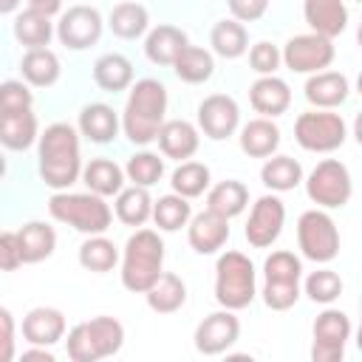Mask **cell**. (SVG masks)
<instances>
[{"mask_svg": "<svg viewBox=\"0 0 362 362\" xmlns=\"http://www.w3.org/2000/svg\"><path fill=\"white\" fill-rule=\"evenodd\" d=\"M40 175L54 189H65L76 181L79 139L71 124H51L40 136Z\"/></svg>", "mask_w": 362, "mask_h": 362, "instance_id": "cell-1", "label": "cell"}, {"mask_svg": "<svg viewBox=\"0 0 362 362\" xmlns=\"http://www.w3.org/2000/svg\"><path fill=\"white\" fill-rule=\"evenodd\" d=\"M167 110V90L158 79H141L133 85L130 99L124 105V133L136 144H147L156 139L158 127L164 124Z\"/></svg>", "mask_w": 362, "mask_h": 362, "instance_id": "cell-2", "label": "cell"}, {"mask_svg": "<svg viewBox=\"0 0 362 362\" xmlns=\"http://www.w3.org/2000/svg\"><path fill=\"white\" fill-rule=\"evenodd\" d=\"M161 260H164L161 238L153 229H139L124 246V263H122L124 288L144 294L161 274Z\"/></svg>", "mask_w": 362, "mask_h": 362, "instance_id": "cell-3", "label": "cell"}, {"mask_svg": "<svg viewBox=\"0 0 362 362\" xmlns=\"http://www.w3.org/2000/svg\"><path fill=\"white\" fill-rule=\"evenodd\" d=\"M124 328L113 317H93L88 322H79L68 334V356L74 362H96L102 356H110L122 348Z\"/></svg>", "mask_w": 362, "mask_h": 362, "instance_id": "cell-4", "label": "cell"}, {"mask_svg": "<svg viewBox=\"0 0 362 362\" xmlns=\"http://www.w3.org/2000/svg\"><path fill=\"white\" fill-rule=\"evenodd\" d=\"M215 297L223 308L238 311L255 300V266L240 252H226L215 266Z\"/></svg>", "mask_w": 362, "mask_h": 362, "instance_id": "cell-5", "label": "cell"}, {"mask_svg": "<svg viewBox=\"0 0 362 362\" xmlns=\"http://www.w3.org/2000/svg\"><path fill=\"white\" fill-rule=\"evenodd\" d=\"M48 212L62 221L71 223L79 232L88 235H99L110 226V206L102 201V195H82V192H59L48 201Z\"/></svg>", "mask_w": 362, "mask_h": 362, "instance_id": "cell-6", "label": "cell"}, {"mask_svg": "<svg viewBox=\"0 0 362 362\" xmlns=\"http://www.w3.org/2000/svg\"><path fill=\"white\" fill-rule=\"evenodd\" d=\"M300 260L291 252H274L266 257V286H263V300L274 311H286L297 303L300 297Z\"/></svg>", "mask_w": 362, "mask_h": 362, "instance_id": "cell-7", "label": "cell"}, {"mask_svg": "<svg viewBox=\"0 0 362 362\" xmlns=\"http://www.w3.org/2000/svg\"><path fill=\"white\" fill-rule=\"evenodd\" d=\"M297 240H300L303 255L308 260H317V263H325V260L337 257V252H339V232H337L334 221L317 209H308L300 215Z\"/></svg>", "mask_w": 362, "mask_h": 362, "instance_id": "cell-8", "label": "cell"}, {"mask_svg": "<svg viewBox=\"0 0 362 362\" xmlns=\"http://www.w3.org/2000/svg\"><path fill=\"white\" fill-rule=\"evenodd\" d=\"M294 136L311 153H331L345 141V122L337 113H300Z\"/></svg>", "mask_w": 362, "mask_h": 362, "instance_id": "cell-9", "label": "cell"}, {"mask_svg": "<svg viewBox=\"0 0 362 362\" xmlns=\"http://www.w3.org/2000/svg\"><path fill=\"white\" fill-rule=\"evenodd\" d=\"M308 198L320 206H342L351 198V175L345 164L325 158L308 175Z\"/></svg>", "mask_w": 362, "mask_h": 362, "instance_id": "cell-10", "label": "cell"}, {"mask_svg": "<svg viewBox=\"0 0 362 362\" xmlns=\"http://www.w3.org/2000/svg\"><path fill=\"white\" fill-rule=\"evenodd\" d=\"M351 337V320L342 311H322L314 322V345H311V359L314 362H334L342 359L345 342Z\"/></svg>", "mask_w": 362, "mask_h": 362, "instance_id": "cell-11", "label": "cell"}, {"mask_svg": "<svg viewBox=\"0 0 362 362\" xmlns=\"http://www.w3.org/2000/svg\"><path fill=\"white\" fill-rule=\"evenodd\" d=\"M283 59H286V65L291 71L311 74V71H320V68H328L331 65L334 45L322 34H300V37H294V40L286 42Z\"/></svg>", "mask_w": 362, "mask_h": 362, "instance_id": "cell-12", "label": "cell"}, {"mask_svg": "<svg viewBox=\"0 0 362 362\" xmlns=\"http://www.w3.org/2000/svg\"><path fill=\"white\" fill-rule=\"evenodd\" d=\"M57 34L62 40V45L74 48V51H82L88 45H93L102 34V17L96 8L90 6H74L62 14L59 25H57Z\"/></svg>", "mask_w": 362, "mask_h": 362, "instance_id": "cell-13", "label": "cell"}, {"mask_svg": "<svg viewBox=\"0 0 362 362\" xmlns=\"http://www.w3.org/2000/svg\"><path fill=\"white\" fill-rule=\"evenodd\" d=\"M283 221H286V206H283V201L274 198V195H263V198L255 204L252 215H249L246 240H249L252 246H257V249L274 243L277 235H280V229H283Z\"/></svg>", "mask_w": 362, "mask_h": 362, "instance_id": "cell-14", "label": "cell"}, {"mask_svg": "<svg viewBox=\"0 0 362 362\" xmlns=\"http://www.w3.org/2000/svg\"><path fill=\"white\" fill-rule=\"evenodd\" d=\"M240 334V322L235 314L226 311H215L209 314L198 328H195V348L206 356H215V354H223Z\"/></svg>", "mask_w": 362, "mask_h": 362, "instance_id": "cell-15", "label": "cell"}, {"mask_svg": "<svg viewBox=\"0 0 362 362\" xmlns=\"http://www.w3.org/2000/svg\"><path fill=\"white\" fill-rule=\"evenodd\" d=\"M240 110L235 105V99L223 96V93H212L201 102L198 107V124L209 139H226L232 136V130L238 127Z\"/></svg>", "mask_w": 362, "mask_h": 362, "instance_id": "cell-16", "label": "cell"}, {"mask_svg": "<svg viewBox=\"0 0 362 362\" xmlns=\"http://www.w3.org/2000/svg\"><path fill=\"white\" fill-rule=\"evenodd\" d=\"M226 238H229V223H226L223 215H218L212 209L195 215L192 223H189V246L201 255L218 252L226 243Z\"/></svg>", "mask_w": 362, "mask_h": 362, "instance_id": "cell-17", "label": "cell"}, {"mask_svg": "<svg viewBox=\"0 0 362 362\" xmlns=\"http://www.w3.org/2000/svg\"><path fill=\"white\" fill-rule=\"evenodd\" d=\"M303 14L314 34H322L328 40L342 34L348 25V8L342 6V0H305Z\"/></svg>", "mask_w": 362, "mask_h": 362, "instance_id": "cell-18", "label": "cell"}, {"mask_svg": "<svg viewBox=\"0 0 362 362\" xmlns=\"http://www.w3.org/2000/svg\"><path fill=\"white\" fill-rule=\"evenodd\" d=\"M23 334L31 345H42V348L54 345L65 334V317L57 308H45V305L31 308L28 317L23 320Z\"/></svg>", "mask_w": 362, "mask_h": 362, "instance_id": "cell-19", "label": "cell"}, {"mask_svg": "<svg viewBox=\"0 0 362 362\" xmlns=\"http://www.w3.org/2000/svg\"><path fill=\"white\" fill-rule=\"evenodd\" d=\"M249 99H252V107L257 113H263V116H280L288 107V102H291V90H288V85L283 79H277V76L269 74V76H260L252 85Z\"/></svg>", "mask_w": 362, "mask_h": 362, "instance_id": "cell-20", "label": "cell"}, {"mask_svg": "<svg viewBox=\"0 0 362 362\" xmlns=\"http://www.w3.org/2000/svg\"><path fill=\"white\" fill-rule=\"evenodd\" d=\"M305 99L317 107H334L348 99V79L334 71H317L305 82Z\"/></svg>", "mask_w": 362, "mask_h": 362, "instance_id": "cell-21", "label": "cell"}, {"mask_svg": "<svg viewBox=\"0 0 362 362\" xmlns=\"http://www.w3.org/2000/svg\"><path fill=\"white\" fill-rule=\"evenodd\" d=\"M161 150L170 156V158H189L195 150H198V133L189 122L184 119H173V122H164L156 133Z\"/></svg>", "mask_w": 362, "mask_h": 362, "instance_id": "cell-22", "label": "cell"}, {"mask_svg": "<svg viewBox=\"0 0 362 362\" xmlns=\"http://www.w3.org/2000/svg\"><path fill=\"white\" fill-rule=\"evenodd\" d=\"M144 294H147V305H150L153 311H158V314H173V311H178V308L184 305V300H187V286H184V280H181L178 274L164 272V274L156 277V283H153Z\"/></svg>", "mask_w": 362, "mask_h": 362, "instance_id": "cell-23", "label": "cell"}, {"mask_svg": "<svg viewBox=\"0 0 362 362\" xmlns=\"http://www.w3.org/2000/svg\"><path fill=\"white\" fill-rule=\"evenodd\" d=\"M37 139V116L28 110L0 113V144L8 150H25Z\"/></svg>", "mask_w": 362, "mask_h": 362, "instance_id": "cell-24", "label": "cell"}, {"mask_svg": "<svg viewBox=\"0 0 362 362\" xmlns=\"http://www.w3.org/2000/svg\"><path fill=\"white\" fill-rule=\"evenodd\" d=\"M187 45V34L175 25H158L150 31L144 51L150 57V62L156 65H173V59L181 54V48Z\"/></svg>", "mask_w": 362, "mask_h": 362, "instance_id": "cell-25", "label": "cell"}, {"mask_svg": "<svg viewBox=\"0 0 362 362\" xmlns=\"http://www.w3.org/2000/svg\"><path fill=\"white\" fill-rule=\"evenodd\" d=\"M93 79H96V85L102 90H110V93L124 90L130 85V79H133V65L122 54H105L93 65Z\"/></svg>", "mask_w": 362, "mask_h": 362, "instance_id": "cell-26", "label": "cell"}, {"mask_svg": "<svg viewBox=\"0 0 362 362\" xmlns=\"http://www.w3.org/2000/svg\"><path fill=\"white\" fill-rule=\"evenodd\" d=\"M79 130H82L90 141L105 144V141H110V139L116 136V130H119V119H116L113 107L96 102V105L82 107V113H79Z\"/></svg>", "mask_w": 362, "mask_h": 362, "instance_id": "cell-27", "label": "cell"}, {"mask_svg": "<svg viewBox=\"0 0 362 362\" xmlns=\"http://www.w3.org/2000/svg\"><path fill=\"white\" fill-rule=\"evenodd\" d=\"M277 144H280V130H277V124H272L269 119H255V122H249V124L243 127V133H240V147H243V153H249V156H255V158L272 156V153L277 150Z\"/></svg>", "mask_w": 362, "mask_h": 362, "instance_id": "cell-28", "label": "cell"}, {"mask_svg": "<svg viewBox=\"0 0 362 362\" xmlns=\"http://www.w3.org/2000/svg\"><path fill=\"white\" fill-rule=\"evenodd\" d=\"M17 238H20V249H23V263L45 260V257L54 252V246H57L54 229L45 226V223H40V221L25 223V226L17 232Z\"/></svg>", "mask_w": 362, "mask_h": 362, "instance_id": "cell-29", "label": "cell"}, {"mask_svg": "<svg viewBox=\"0 0 362 362\" xmlns=\"http://www.w3.org/2000/svg\"><path fill=\"white\" fill-rule=\"evenodd\" d=\"M20 71H23V76L31 82V85H54L57 79H59V59H57V54L54 51H48V48H31L25 57H23V62H20Z\"/></svg>", "mask_w": 362, "mask_h": 362, "instance_id": "cell-30", "label": "cell"}, {"mask_svg": "<svg viewBox=\"0 0 362 362\" xmlns=\"http://www.w3.org/2000/svg\"><path fill=\"white\" fill-rule=\"evenodd\" d=\"M173 68H175L178 79L198 85V82H204V79H209V76H212L215 62H212L209 51L195 48V45H184V48H181V54L173 59Z\"/></svg>", "mask_w": 362, "mask_h": 362, "instance_id": "cell-31", "label": "cell"}, {"mask_svg": "<svg viewBox=\"0 0 362 362\" xmlns=\"http://www.w3.org/2000/svg\"><path fill=\"white\" fill-rule=\"evenodd\" d=\"M246 201H249V192L240 181H221L218 187H212V192L206 198V209H212L229 221L243 212Z\"/></svg>", "mask_w": 362, "mask_h": 362, "instance_id": "cell-32", "label": "cell"}, {"mask_svg": "<svg viewBox=\"0 0 362 362\" xmlns=\"http://www.w3.org/2000/svg\"><path fill=\"white\" fill-rule=\"evenodd\" d=\"M14 37L23 45H28V48H45L48 40H51L48 14L34 11V8H25L23 14H17V20H14Z\"/></svg>", "mask_w": 362, "mask_h": 362, "instance_id": "cell-33", "label": "cell"}, {"mask_svg": "<svg viewBox=\"0 0 362 362\" xmlns=\"http://www.w3.org/2000/svg\"><path fill=\"white\" fill-rule=\"evenodd\" d=\"M260 178L266 187L277 189V192H286V189H294L303 178V167L288 158V156H277V158H269L260 170Z\"/></svg>", "mask_w": 362, "mask_h": 362, "instance_id": "cell-34", "label": "cell"}, {"mask_svg": "<svg viewBox=\"0 0 362 362\" xmlns=\"http://www.w3.org/2000/svg\"><path fill=\"white\" fill-rule=\"evenodd\" d=\"M110 28L122 40H136L147 28V8L139 3H119L110 11Z\"/></svg>", "mask_w": 362, "mask_h": 362, "instance_id": "cell-35", "label": "cell"}, {"mask_svg": "<svg viewBox=\"0 0 362 362\" xmlns=\"http://www.w3.org/2000/svg\"><path fill=\"white\" fill-rule=\"evenodd\" d=\"M153 206H150V195L144 187H130V189H119V201H116V215L119 221L130 223V226H141L150 218Z\"/></svg>", "mask_w": 362, "mask_h": 362, "instance_id": "cell-36", "label": "cell"}, {"mask_svg": "<svg viewBox=\"0 0 362 362\" xmlns=\"http://www.w3.org/2000/svg\"><path fill=\"white\" fill-rule=\"evenodd\" d=\"M209 40H212V48L226 59H235V57H240L246 51V28L240 23H235V20L215 23Z\"/></svg>", "mask_w": 362, "mask_h": 362, "instance_id": "cell-37", "label": "cell"}, {"mask_svg": "<svg viewBox=\"0 0 362 362\" xmlns=\"http://www.w3.org/2000/svg\"><path fill=\"white\" fill-rule=\"evenodd\" d=\"M85 184L96 195H113L122 189V170L107 158H96L85 167Z\"/></svg>", "mask_w": 362, "mask_h": 362, "instance_id": "cell-38", "label": "cell"}, {"mask_svg": "<svg viewBox=\"0 0 362 362\" xmlns=\"http://www.w3.org/2000/svg\"><path fill=\"white\" fill-rule=\"evenodd\" d=\"M209 187V170L198 161H187L173 173V189L181 198H195Z\"/></svg>", "mask_w": 362, "mask_h": 362, "instance_id": "cell-39", "label": "cell"}, {"mask_svg": "<svg viewBox=\"0 0 362 362\" xmlns=\"http://www.w3.org/2000/svg\"><path fill=\"white\" fill-rule=\"evenodd\" d=\"M116 246L107 238H90L79 246V263L90 272H107L116 266Z\"/></svg>", "mask_w": 362, "mask_h": 362, "instance_id": "cell-40", "label": "cell"}, {"mask_svg": "<svg viewBox=\"0 0 362 362\" xmlns=\"http://www.w3.org/2000/svg\"><path fill=\"white\" fill-rule=\"evenodd\" d=\"M153 218H156V223H158L161 229L175 232V229H181V226L187 223V218H189V204H187V198H181V195H164V198H158V204L153 206Z\"/></svg>", "mask_w": 362, "mask_h": 362, "instance_id": "cell-41", "label": "cell"}, {"mask_svg": "<svg viewBox=\"0 0 362 362\" xmlns=\"http://www.w3.org/2000/svg\"><path fill=\"white\" fill-rule=\"evenodd\" d=\"M305 294L314 300V303H331L342 294V280L337 272L331 269H320L314 272L308 280H305Z\"/></svg>", "mask_w": 362, "mask_h": 362, "instance_id": "cell-42", "label": "cell"}, {"mask_svg": "<svg viewBox=\"0 0 362 362\" xmlns=\"http://www.w3.org/2000/svg\"><path fill=\"white\" fill-rule=\"evenodd\" d=\"M161 173H164V164H161V158L153 156V153H136V156L127 161V175H130V181H133L136 187H150V184H156V181L161 178Z\"/></svg>", "mask_w": 362, "mask_h": 362, "instance_id": "cell-43", "label": "cell"}, {"mask_svg": "<svg viewBox=\"0 0 362 362\" xmlns=\"http://www.w3.org/2000/svg\"><path fill=\"white\" fill-rule=\"evenodd\" d=\"M31 107V90L23 82H3L0 85V113H17Z\"/></svg>", "mask_w": 362, "mask_h": 362, "instance_id": "cell-44", "label": "cell"}, {"mask_svg": "<svg viewBox=\"0 0 362 362\" xmlns=\"http://www.w3.org/2000/svg\"><path fill=\"white\" fill-rule=\"evenodd\" d=\"M249 62H252V68L257 74H266L269 76V74H274V68L280 62V54H277V48L272 42H257L252 48V54H249Z\"/></svg>", "mask_w": 362, "mask_h": 362, "instance_id": "cell-45", "label": "cell"}, {"mask_svg": "<svg viewBox=\"0 0 362 362\" xmlns=\"http://www.w3.org/2000/svg\"><path fill=\"white\" fill-rule=\"evenodd\" d=\"M23 263V249H20V238L14 232H3L0 235V269L3 272H14Z\"/></svg>", "mask_w": 362, "mask_h": 362, "instance_id": "cell-46", "label": "cell"}, {"mask_svg": "<svg viewBox=\"0 0 362 362\" xmlns=\"http://www.w3.org/2000/svg\"><path fill=\"white\" fill-rule=\"evenodd\" d=\"M229 3V11L235 20H243V23H252V20H260L269 8V0H226Z\"/></svg>", "mask_w": 362, "mask_h": 362, "instance_id": "cell-47", "label": "cell"}, {"mask_svg": "<svg viewBox=\"0 0 362 362\" xmlns=\"http://www.w3.org/2000/svg\"><path fill=\"white\" fill-rule=\"evenodd\" d=\"M14 359V320L8 308H0V362Z\"/></svg>", "mask_w": 362, "mask_h": 362, "instance_id": "cell-48", "label": "cell"}, {"mask_svg": "<svg viewBox=\"0 0 362 362\" xmlns=\"http://www.w3.org/2000/svg\"><path fill=\"white\" fill-rule=\"evenodd\" d=\"M59 6H62V0H28V8H34V11H42V14H54V11H59Z\"/></svg>", "mask_w": 362, "mask_h": 362, "instance_id": "cell-49", "label": "cell"}, {"mask_svg": "<svg viewBox=\"0 0 362 362\" xmlns=\"http://www.w3.org/2000/svg\"><path fill=\"white\" fill-rule=\"evenodd\" d=\"M23 359H45V362H54V354H48L45 348L42 351H25Z\"/></svg>", "mask_w": 362, "mask_h": 362, "instance_id": "cell-50", "label": "cell"}, {"mask_svg": "<svg viewBox=\"0 0 362 362\" xmlns=\"http://www.w3.org/2000/svg\"><path fill=\"white\" fill-rule=\"evenodd\" d=\"M20 6V0H0V14H8V11H14Z\"/></svg>", "mask_w": 362, "mask_h": 362, "instance_id": "cell-51", "label": "cell"}, {"mask_svg": "<svg viewBox=\"0 0 362 362\" xmlns=\"http://www.w3.org/2000/svg\"><path fill=\"white\" fill-rule=\"evenodd\" d=\"M3 173H6V158L0 156V178H3Z\"/></svg>", "mask_w": 362, "mask_h": 362, "instance_id": "cell-52", "label": "cell"}]
</instances>
